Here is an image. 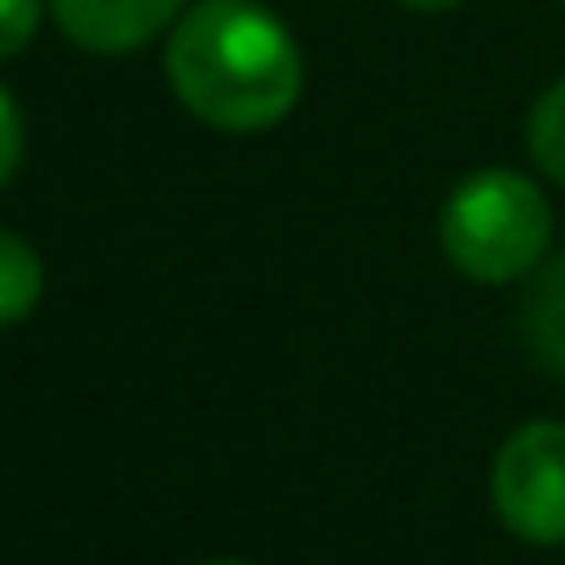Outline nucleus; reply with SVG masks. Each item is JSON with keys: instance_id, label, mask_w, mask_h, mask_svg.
Here are the masks:
<instances>
[{"instance_id": "1", "label": "nucleus", "mask_w": 565, "mask_h": 565, "mask_svg": "<svg viewBox=\"0 0 565 565\" xmlns=\"http://www.w3.org/2000/svg\"><path fill=\"white\" fill-rule=\"evenodd\" d=\"M172 95L222 134H260L295 111L306 62L295 34L255 0H200L167 45Z\"/></svg>"}, {"instance_id": "2", "label": "nucleus", "mask_w": 565, "mask_h": 565, "mask_svg": "<svg viewBox=\"0 0 565 565\" xmlns=\"http://www.w3.org/2000/svg\"><path fill=\"white\" fill-rule=\"evenodd\" d=\"M548 200L532 178L510 167L471 172L438 211V244L449 266L471 282H515L543 266L548 249Z\"/></svg>"}, {"instance_id": "3", "label": "nucleus", "mask_w": 565, "mask_h": 565, "mask_svg": "<svg viewBox=\"0 0 565 565\" xmlns=\"http://www.w3.org/2000/svg\"><path fill=\"white\" fill-rule=\"evenodd\" d=\"M493 510L521 543H565V427L526 422L493 455Z\"/></svg>"}, {"instance_id": "4", "label": "nucleus", "mask_w": 565, "mask_h": 565, "mask_svg": "<svg viewBox=\"0 0 565 565\" xmlns=\"http://www.w3.org/2000/svg\"><path fill=\"white\" fill-rule=\"evenodd\" d=\"M189 0H51L62 34L95 56H128L150 45L172 18H183Z\"/></svg>"}, {"instance_id": "5", "label": "nucleus", "mask_w": 565, "mask_h": 565, "mask_svg": "<svg viewBox=\"0 0 565 565\" xmlns=\"http://www.w3.org/2000/svg\"><path fill=\"white\" fill-rule=\"evenodd\" d=\"M521 333H526L537 366L565 377V249L532 271L526 306H521Z\"/></svg>"}, {"instance_id": "6", "label": "nucleus", "mask_w": 565, "mask_h": 565, "mask_svg": "<svg viewBox=\"0 0 565 565\" xmlns=\"http://www.w3.org/2000/svg\"><path fill=\"white\" fill-rule=\"evenodd\" d=\"M40 295H45V266H40V255H34L18 233H0V328L34 317Z\"/></svg>"}, {"instance_id": "7", "label": "nucleus", "mask_w": 565, "mask_h": 565, "mask_svg": "<svg viewBox=\"0 0 565 565\" xmlns=\"http://www.w3.org/2000/svg\"><path fill=\"white\" fill-rule=\"evenodd\" d=\"M526 150H532V161H537L543 178L565 183V78H554L537 95V106L526 117Z\"/></svg>"}, {"instance_id": "8", "label": "nucleus", "mask_w": 565, "mask_h": 565, "mask_svg": "<svg viewBox=\"0 0 565 565\" xmlns=\"http://www.w3.org/2000/svg\"><path fill=\"white\" fill-rule=\"evenodd\" d=\"M34 29H40V0H0V62L23 56Z\"/></svg>"}, {"instance_id": "9", "label": "nucleus", "mask_w": 565, "mask_h": 565, "mask_svg": "<svg viewBox=\"0 0 565 565\" xmlns=\"http://www.w3.org/2000/svg\"><path fill=\"white\" fill-rule=\"evenodd\" d=\"M18 161H23V111L12 106L7 89H0V189L12 183Z\"/></svg>"}, {"instance_id": "10", "label": "nucleus", "mask_w": 565, "mask_h": 565, "mask_svg": "<svg viewBox=\"0 0 565 565\" xmlns=\"http://www.w3.org/2000/svg\"><path fill=\"white\" fill-rule=\"evenodd\" d=\"M399 7H411V12H449V7H460V0H399Z\"/></svg>"}, {"instance_id": "11", "label": "nucleus", "mask_w": 565, "mask_h": 565, "mask_svg": "<svg viewBox=\"0 0 565 565\" xmlns=\"http://www.w3.org/2000/svg\"><path fill=\"white\" fill-rule=\"evenodd\" d=\"M211 565H244V559H211Z\"/></svg>"}]
</instances>
